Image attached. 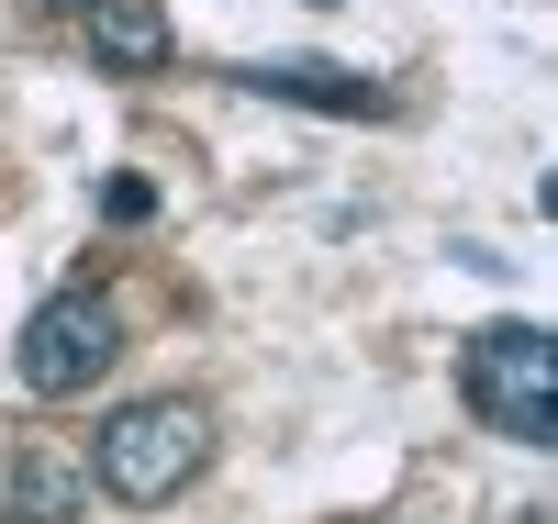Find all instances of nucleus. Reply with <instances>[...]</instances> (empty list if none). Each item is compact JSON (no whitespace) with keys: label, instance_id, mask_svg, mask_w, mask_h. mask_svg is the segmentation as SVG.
I'll use <instances>...</instances> for the list:
<instances>
[{"label":"nucleus","instance_id":"obj_1","mask_svg":"<svg viewBox=\"0 0 558 524\" xmlns=\"http://www.w3.org/2000/svg\"><path fill=\"white\" fill-rule=\"evenodd\" d=\"M202 458H213V413L157 391V402H123L101 436H89V480L112 502H134V513H157V502H179L202 480Z\"/></svg>","mask_w":558,"mask_h":524},{"label":"nucleus","instance_id":"obj_2","mask_svg":"<svg viewBox=\"0 0 558 524\" xmlns=\"http://www.w3.org/2000/svg\"><path fill=\"white\" fill-rule=\"evenodd\" d=\"M458 391H470V413L492 436L558 447V346H547V324H481L470 357H458Z\"/></svg>","mask_w":558,"mask_h":524},{"label":"nucleus","instance_id":"obj_3","mask_svg":"<svg viewBox=\"0 0 558 524\" xmlns=\"http://www.w3.org/2000/svg\"><path fill=\"white\" fill-rule=\"evenodd\" d=\"M112 357H123V313H112V291H89V279L57 291V302L23 324V346H12V368H23L34 402H78Z\"/></svg>","mask_w":558,"mask_h":524},{"label":"nucleus","instance_id":"obj_4","mask_svg":"<svg viewBox=\"0 0 558 524\" xmlns=\"http://www.w3.org/2000/svg\"><path fill=\"white\" fill-rule=\"evenodd\" d=\"M257 101H291V112H336V123H380V78H357V68H324V57H279V68H246Z\"/></svg>","mask_w":558,"mask_h":524},{"label":"nucleus","instance_id":"obj_5","mask_svg":"<svg viewBox=\"0 0 558 524\" xmlns=\"http://www.w3.org/2000/svg\"><path fill=\"white\" fill-rule=\"evenodd\" d=\"M78 34H89V57H101L112 78H157L168 68V12L157 0H89Z\"/></svg>","mask_w":558,"mask_h":524},{"label":"nucleus","instance_id":"obj_6","mask_svg":"<svg viewBox=\"0 0 558 524\" xmlns=\"http://www.w3.org/2000/svg\"><path fill=\"white\" fill-rule=\"evenodd\" d=\"M78 502H89V468H68L57 447L12 458V524H78Z\"/></svg>","mask_w":558,"mask_h":524},{"label":"nucleus","instance_id":"obj_7","mask_svg":"<svg viewBox=\"0 0 558 524\" xmlns=\"http://www.w3.org/2000/svg\"><path fill=\"white\" fill-rule=\"evenodd\" d=\"M101 212H112V223H146L157 190H146V179H101Z\"/></svg>","mask_w":558,"mask_h":524},{"label":"nucleus","instance_id":"obj_8","mask_svg":"<svg viewBox=\"0 0 558 524\" xmlns=\"http://www.w3.org/2000/svg\"><path fill=\"white\" fill-rule=\"evenodd\" d=\"M23 12H89V0H23Z\"/></svg>","mask_w":558,"mask_h":524},{"label":"nucleus","instance_id":"obj_9","mask_svg":"<svg viewBox=\"0 0 558 524\" xmlns=\"http://www.w3.org/2000/svg\"><path fill=\"white\" fill-rule=\"evenodd\" d=\"M525 524H547V513H525Z\"/></svg>","mask_w":558,"mask_h":524}]
</instances>
